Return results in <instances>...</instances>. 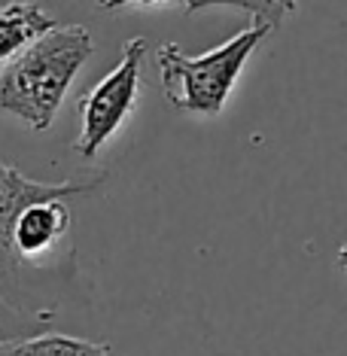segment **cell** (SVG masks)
Masks as SVG:
<instances>
[{
	"label": "cell",
	"instance_id": "obj_1",
	"mask_svg": "<svg viewBox=\"0 0 347 356\" xmlns=\"http://www.w3.org/2000/svg\"><path fill=\"white\" fill-rule=\"evenodd\" d=\"M289 6L293 3H253L250 6L253 22L198 58L183 55L177 43L161 46L156 52V61L161 88H165V98L171 101V107L180 113H192V116H220L247 58L259 49V43L271 31L280 28Z\"/></svg>",
	"mask_w": 347,
	"mask_h": 356
},
{
	"label": "cell",
	"instance_id": "obj_2",
	"mask_svg": "<svg viewBox=\"0 0 347 356\" xmlns=\"http://www.w3.org/2000/svg\"><path fill=\"white\" fill-rule=\"evenodd\" d=\"M95 40L83 25H55L46 37L28 46L0 70V113H10L31 131H49L64 98Z\"/></svg>",
	"mask_w": 347,
	"mask_h": 356
},
{
	"label": "cell",
	"instance_id": "obj_3",
	"mask_svg": "<svg viewBox=\"0 0 347 356\" xmlns=\"http://www.w3.org/2000/svg\"><path fill=\"white\" fill-rule=\"evenodd\" d=\"M104 177H92V180H61V183H43L31 180L22 171L10 168L6 161H0V298L10 307L28 314L37 320H49L52 311H46L37 298L34 277L22 268L19 256L13 250V234L19 225L22 213L37 204V201H67L74 195H92L98 192Z\"/></svg>",
	"mask_w": 347,
	"mask_h": 356
},
{
	"label": "cell",
	"instance_id": "obj_4",
	"mask_svg": "<svg viewBox=\"0 0 347 356\" xmlns=\"http://www.w3.org/2000/svg\"><path fill=\"white\" fill-rule=\"evenodd\" d=\"M147 55V40L134 37L122 46V58L104 79H98L79 98V137L74 140V152L83 159H92L110 137L125 125V119L134 113L137 95H140V67Z\"/></svg>",
	"mask_w": 347,
	"mask_h": 356
},
{
	"label": "cell",
	"instance_id": "obj_5",
	"mask_svg": "<svg viewBox=\"0 0 347 356\" xmlns=\"http://www.w3.org/2000/svg\"><path fill=\"white\" fill-rule=\"evenodd\" d=\"M58 25L40 3H6L0 10V61H13Z\"/></svg>",
	"mask_w": 347,
	"mask_h": 356
},
{
	"label": "cell",
	"instance_id": "obj_6",
	"mask_svg": "<svg viewBox=\"0 0 347 356\" xmlns=\"http://www.w3.org/2000/svg\"><path fill=\"white\" fill-rule=\"evenodd\" d=\"M0 356H113V347L61 332H37L15 341H0Z\"/></svg>",
	"mask_w": 347,
	"mask_h": 356
},
{
	"label": "cell",
	"instance_id": "obj_7",
	"mask_svg": "<svg viewBox=\"0 0 347 356\" xmlns=\"http://www.w3.org/2000/svg\"><path fill=\"white\" fill-rule=\"evenodd\" d=\"M40 326H43V320L15 311V307H10L0 298V341H15V338L37 335Z\"/></svg>",
	"mask_w": 347,
	"mask_h": 356
},
{
	"label": "cell",
	"instance_id": "obj_8",
	"mask_svg": "<svg viewBox=\"0 0 347 356\" xmlns=\"http://www.w3.org/2000/svg\"><path fill=\"white\" fill-rule=\"evenodd\" d=\"M338 265H341V271L347 274V241L341 244V250H338Z\"/></svg>",
	"mask_w": 347,
	"mask_h": 356
}]
</instances>
